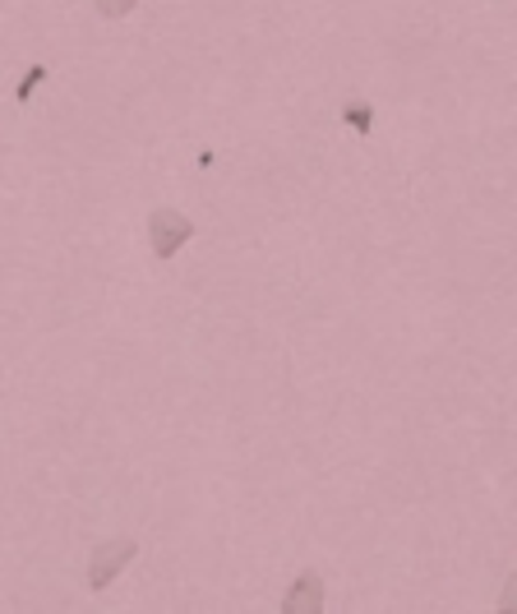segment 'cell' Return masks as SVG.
Masks as SVG:
<instances>
[{
    "mask_svg": "<svg viewBox=\"0 0 517 614\" xmlns=\"http://www.w3.org/2000/svg\"><path fill=\"white\" fill-rule=\"evenodd\" d=\"M139 555V541L134 536H116V541H102L93 550L89 559V591H107L120 572H126V564Z\"/></svg>",
    "mask_w": 517,
    "mask_h": 614,
    "instance_id": "obj_1",
    "label": "cell"
},
{
    "mask_svg": "<svg viewBox=\"0 0 517 614\" xmlns=\"http://www.w3.org/2000/svg\"><path fill=\"white\" fill-rule=\"evenodd\" d=\"M195 236V222L176 209H153L149 213V245L157 259H176L185 250V240Z\"/></svg>",
    "mask_w": 517,
    "mask_h": 614,
    "instance_id": "obj_2",
    "label": "cell"
},
{
    "mask_svg": "<svg viewBox=\"0 0 517 614\" xmlns=\"http://www.w3.org/2000/svg\"><path fill=\"white\" fill-rule=\"evenodd\" d=\"M324 601H328V582L324 572L305 568L292 578V587L282 591V614H324Z\"/></svg>",
    "mask_w": 517,
    "mask_h": 614,
    "instance_id": "obj_3",
    "label": "cell"
},
{
    "mask_svg": "<svg viewBox=\"0 0 517 614\" xmlns=\"http://www.w3.org/2000/svg\"><path fill=\"white\" fill-rule=\"evenodd\" d=\"M342 126L351 134H369L375 130V107H365V102H351V107H342Z\"/></svg>",
    "mask_w": 517,
    "mask_h": 614,
    "instance_id": "obj_4",
    "label": "cell"
},
{
    "mask_svg": "<svg viewBox=\"0 0 517 614\" xmlns=\"http://www.w3.org/2000/svg\"><path fill=\"white\" fill-rule=\"evenodd\" d=\"M43 84H47V66H43V60H37V66H28V70H24V79H19L14 102H19V107H24V102H33V93L43 88Z\"/></svg>",
    "mask_w": 517,
    "mask_h": 614,
    "instance_id": "obj_5",
    "label": "cell"
},
{
    "mask_svg": "<svg viewBox=\"0 0 517 614\" xmlns=\"http://www.w3.org/2000/svg\"><path fill=\"white\" fill-rule=\"evenodd\" d=\"M93 10L102 19H111V24H120V19H130L139 10V0H93Z\"/></svg>",
    "mask_w": 517,
    "mask_h": 614,
    "instance_id": "obj_6",
    "label": "cell"
}]
</instances>
